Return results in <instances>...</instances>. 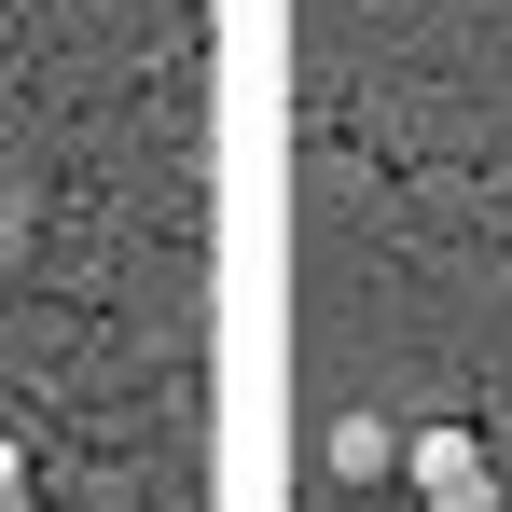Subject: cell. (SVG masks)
<instances>
[{
	"instance_id": "6da1fadb",
	"label": "cell",
	"mask_w": 512,
	"mask_h": 512,
	"mask_svg": "<svg viewBox=\"0 0 512 512\" xmlns=\"http://www.w3.org/2000/svg\"><path fill=\"white\" fill-rule=\"evenodd\" d=\"M402 485H416V512H512V499H499V457H485L471 416L402 429Z\"/></svg>"
},
{
	"instance_id": "7a4b0ae2",
	"label": "cell",
	"mask_w": 512,
	"mask_h": 512,
	"mask_svg": "<svg viewBox=\"0 0 512 512\" xmlns=\"http://www.w3.org/2000/svg\"><path fill=\"white\" fill-rule=\"evenodd\" d=\"M333 471H346V485H388V471H402V429H388V416H346L333 429Z\"/></svg>"
}]
</instances>
